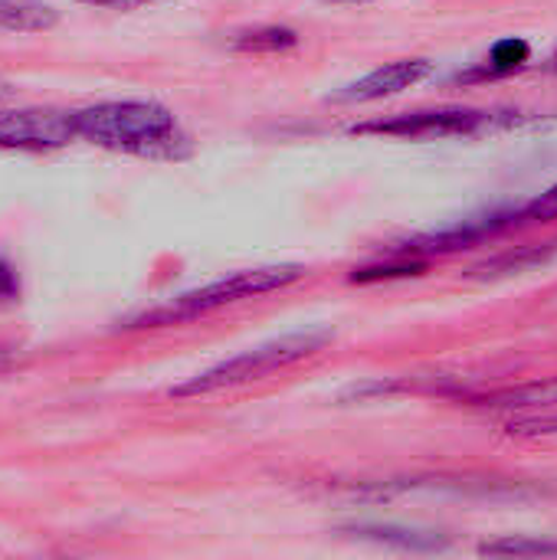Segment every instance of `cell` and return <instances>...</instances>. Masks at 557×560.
Segmentation results:
<instances>
[{"instance_id": "4fadbf2b", "label": "cell", "mask_w": 557, "mask_h": 560, "mask_svg": "<svg viewBox=\"0 0 557 560\" xmlns=\"http://www.w3.org/2000/svg\"><path fill=\"white\" fill-rule=\"evenodd\" d=\"M479 555H492V558H557V545L555 541H532V538H506V541L483 545Z\"/></svg>"}, {"instance_id": "5b68a950", "label": "cell", "mask_w": 557, "mask_h": 560, "mask_svg": "<svg viewBox=\"0 0 557 560\" xmlns=\"http://www.w3.org/2000/svg\"><path fill=\"white\" fill-rule=\"evenodd\" d=\"M76 135L72 112L7 108L0 112V151H56Z\"/></svg>"}, {"instance_id": "9a60e30c", "label": "cell", "mask_w": 557, "mask_h": 560, "mask_svg": "<svg viewBox=\"0 0 557 560\" xmlns=\"http://www.w3.org/2000/svg\"><path fill=\"white\" fill-rule=\"evenodd\" d=\"M512 436H557V417H525L506 427Z\"/></svg>"}, {"instance_id": "7a4b0ae2", "label": "cell", "mask_w": 557, "mask_h": 560, "mask_svg": "<svg viewBox=\"0 0 557 560\" xmlns=\"http://www.w3.org/2000/svg\"><path fill=\"white\" fill-rule=\"evenodd\" d=\"M332 341V331H295L276 341H266L233 361H223L197 377H190L187 384L174 387L171 397H200V394H217V390H230L250 381H263L272 371H282L295 361H305L309 354L322 351Z\"/></svg>"}, {"instance_id": "5bb4252c", "label": "cell", "mask_w": 557, "mask_h": 560, "mask_svg": "<svg viewBox=\"0 0 557 560\" xmlns=\"http://www.w3.org/2000/svg\"><path fill=\"white\" fill-rule=\"evenodd\" d=\"M401 262H391V266H368V269H355L351 282H381V279H407V276H420L427 269V262L420 259H407V256H397Z\"/></svg>"}, {"instance_id": "52a82bcc", "label": "cell", "mask_w": 557, "mask_h": 560, "mask_svg": "<svg viewBox=\"0 0 557 560\" xmlns=\"http://www.w3.org/2000/svg\"><path fill=\"white\" fill-rule=\"evenodd\" d=\"M479 407L489 410H542V407H557V377L525 384V387H506L486 397H476Z\"/></svg>"}, {"instance_id": "8992f818", "label": "cell", "mask_w": 557, "mask_h": 560, "mask_svg": "<svg viewBox=\"0 0 557 560\" xmlns=\"http://www.w3.org/2000/svg\"><path fill=\"white\" fill-rule=\"evenodd\" d=\"M430 75V62L427 59H397L391 66H381L374 72H368L364 79L345 85L335 102H348V105H358V102H378V98H387V95H397L410 85H417L420 79Z\"/></svg>"}, {"instance_id": "7c38bea8", "label": "cell", "mask_w": 557, "mask_h": 560, "mask_svg": "<svg viewBox=\"0 0 557 560\" xmlns=\"http://www.w3.org/2000/svg\"><path fill=\"white\" fill-rule=\"evenodd\" d=\"M552 253H555V246H522L519 253H506V256H499V259H489V262L476 266L469 276H476V279H492V276L525 272V269H532V266L548 262Z\"/></svg>"}, {"instance_id": "2e32d148", "label": "cell", "mask_w": 557, "mask_h": 560, "mask_svg": "<svg viewBox=\"0 0 557 560\" xmlns=\"http://www.w3.org/2000/svg\"><path fill=\"white\" fill-rule=\"evenodd\" d=\"M519 220H557V184L538 200H532L525 210H519Z\"/></svg>"}, {"instance_id": "6da1fadb", "label": "cell", "mask_w": 557, "mask_h": 560, "mask_svg": "<svg viewBox=\"0 0 557 560\" xmlns=\"http://www.w3.org/2000/svg\"><path fill=\"white\" fill-rule=\"evenodd\" d=\"M72 125L79 138L108 151L154 161H177L190 154V138L181 131L174 112L158 102H98L72 112Z\"/></svg>"}, {"instance_id": "3957f363", "label": "cell", "mask_w": 557, "mask_h": 560, "mask_svg": "<svg viewBox=\"0 0 557 560\" xmlns=\"http://www.w3.org/2000/svg\"><path fill=\"white\" fill-rule=\"evenodd\" d=\"M302 266H263V269H243V272H233L230 279H220L213 285H204L197 292H187L181 299H174L171 305L164 308H154V312H144L141 318H131L125 328H148V325H174V322H190V318H200L213 308H223L230 302H240V299H253V295H266V292H276V289H286L292 282L302 279Z\"/></svg>"}, {"instance_id": "ba28073f", "label": "cell", "mask_w": 557, "mask_h": 560, "mask_svg": "<svg viewBox=\"0 0 557 560\" xmlns=\"http://www.w3.org/2000/svg\"><path fill=\"white\" fill-rule=\"evenodd\" d=\"M59 23V13L43 0H0L3 33H46Z\"/></svg>"}, {"instance_id": "9c48e42d", "label": "cell", "mask_w": 557, "mask_h": 560, "mask_svg": "<svg viewBox=\"0 0 557 560\" xmlns=\"http://www.w3.org/2000/svg\"><path fill=\"white\" fill-rule=\"evenodd\" d=\"M295 46H299V33L292 26H279V23L253 26L230 39V49H236V52H286Z\"/></svg>"}, {"instance_id": "30bf717a", "label": "cell", "mask_w": 557, "mask_h": 560, "mask_svg": "<svg viewBox=\"0 0 557 560\" xmlns=\"http://www.w3.org/2000/svg\"><path fill=\"white\" fill-rule=\"evenodd\" d=\"M351 535L364 538V541L397 545L404 551H437V548H443V538H437L430 532H410V528H394V525H361V528H351Z\"/></svg>"}, {"instance_id": "e0dca14e", "label": "cell", "mask_w": 557, "mask_h": 560, "mask_svg": "<svg viewBox=\"0 0 557 560\" xmlns=\"http://www.w3.org/2000/svg\"><path fill=\"white\" fill-rule=\"evenodd\" d=\"M16 295H20V276L7 259H0V302H13Z\"/></svg>"}, {"instance_id": "d6986e66", "label": "cell", "mask_w": 557, "mask_h": 560, "mask_svg": "<svg viewBox=\"0 0 557 560\" xmlns=\"http://www.w3.org/2000/svg\"><path fill=\"white\" fill-rule=\"evenodd\" d=\"M10 92H13V89H10V85H7V82L0 79V102H3V98H10Z\"/></svg>"}, {"instance_id": "8fae6325", "label": "cell", "mask_w": 557, "mask_h": 560, "mask_svg": "<svg viewBox=\"0 0 557 560\" xmlns=\"http://www.w3.org/2000/svg\"><path fill=\"white\" fill-rule=\"evenodd\" d=\"M529 56H532V46L525 43V39H502V43H496L492 46V52H489V62H486V69L483 72H466V75H456L460 82H469V79H483V75H489V79H496V75H509V72H519L525 62H529Z\"/></svg>"}, {"instance_id": "ffe728a7", "label": "cell", "mask_w": 557, "mask_h": 560, "mask_svg": "<svg viewBox=\"0 0 557 560\" xmlns=\"http://www.w3.org/2000/svg\"><path fill=\"white\" fill-rule=\"evenodd\" d=\"M328 3H374V0H328Z\"/></svg>"}, {"instance_id": "ac0fdd59", "label": "cell", "mask_w": 557, "mask_h": 560, "mask_svg": "<svg viewBox=\"0 0 557 560\" xmlns=\"http://www.w3.org/2000/svg\"><path fill=\"white\" fill-rule=\"evenodd\" d=\"M79 3H89V7H112V10H131V7H141V3H151V0H79Z\"/></svg>"}, {"instance_id": "277c9868", "label": "cell", "mask_w": 557, "mask_h": 560, "mask_svg": "<svg viewBox=\"0 0 557 560\" xmlns=\"http://www.w3.org/2000/svg\"><path fill=\"white\" fill-rule=\"evenodd\" d=\"M492 125L489 112L476 108H430V112H407L381 121H361L351 135H387V138H410V141H433V138H460L476 135Z\"/></svg>"}]
</instances>
